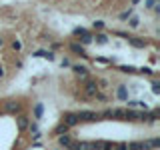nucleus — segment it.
Wrapping results in <instances>:
<instances>
[{
    "label": "nucleus",
    "instance_id": "obj_14",
    "mask_svg": "<svg viewBox=\"0 0 160 150\" xmlns=\"http://www.w3.org/2000/svg\"><path fill=\"white\" fill-rule=\"evenodd\" d=\"M116 98L122 100V102L128 100V84H118L116 86Z\"/></svg>",
    "mask_w": 160,
    "mask_h": 150
},
{
    "label": "nucleus",
    "instance_id": "obj_20",
    "mask_svg": "<svg viewBox=\"0 0 160 150\" xmlns=\"http://www.w3.org/2000/svg\"><path fill=\"white\" fill-rule=\"evenodd\" d=\"M76 42H80L84 48H86V46H90V44H92V32H88V34H84V36L76 38Z\"/></svg>",
    "mask_w": 160,
    "mask_h": 150
},
{
    "label": "nucleus",
    "instance_id": "obj_10",
    "mask_svg": "<svg viewBox=\"0 0 160 150\" xmlns=\"http://www.w3.org/2000/svg\"><path fill=\"white\" fill-rule=\"evenodd\" d=\"M44 116V104L42 102H34V106H32V116L30 118H34V122H40Z\"/></svg>",
    "mask_w": 160,
    "mask_h": 150
},
{
    "label": "nucleus",
    "instance_id": "obj_17",
    "mask_svg": "<svg viewBox=\"0 0 160 150\" xmlns=\"http://www.w3.org/2000/svg\"><path fill=\"white\" fill-rule=\"evenodd\" d=\"M118 72H122V74H138V68L132 66V64H120Z\"/></svg>",
    "mask_w": 160,
    "mask_h": 150
},
{
    "label": "nucleus",
    "instance_id": "obj_35",
    "mask_svg": "<svg viewBox=\"0 0 160 150\" xmlns=\"http://www.w3.org/2000/svg\"><path fill=\"white\" fill-rule=\"evenodd\" d=\"M160 0H144V8L146 10H152L154 8V4H158Z\"/></svg>",
    "mask_w": 160,
    "mask_h": 150
},
{
    "label": "nucleus",
    "instance_id": "obj_2",
    "mask_svg": "<svg viewBox=\"0 0 160 150\" xmlns=\"http://www.w3.org/2000/svg\"><path fill=\"white\" fill-rule=\"evenodd\" d=\"M82 82V100H92L98 92V84H96V78H84L80 80Z\"/></svg>",
    "mask_w": 160,
    "mask_h": 150
},
{
    "label": "nucleus",
    "instance_id": "obj_21",
    "mask_svg": "<svg viewBox=\"0 0 160 150\" xmlns=\"http://www.w3.org/2000/svg\"><path fill=\"white\" fill-rule=\"evenodd\" d=\"M92 100H96V102H100V104H106L110 98H108V94H106V92H102V90H98V92H96V96H94Z\"/></svg>",
    "mask_w": 160,
    "mask_h": 150
},
{
    "label": "nucleus",
    "instance_id": "obj_30",
    "mask_svg": "<svg viewBox=\"0 0 160 150\" xmlns=\"http://www.w3.org/2000/svg\"><path fill=\"white\" fill-rule=\"evenodd\" d=\"M150 86H152V94H160V80L158 78H152V84H150Z\"/></svg>",
    "mask_w": 160,
    "mask_h": 150
},
{
    "label": "nucleus",
    "instance_id": "obj_40",
    "mask_svg": "<svg viewBox=\"0 0 160 150\" xmlns=\"http://www.w3.org/2000/svg\"><path fill=\"white\" fill-rule=\"evenodd\" d=\"M30 136H32V140H34V142H36V140H40V138H42V132H40V130H38V132L30 134Z\"/></svg>",
    "mask_w": 160,
    "mask_h": 150
},
{
    "label": "nucleus",
    "instance_id": "obj_29",
    "mask_svg": "<svg viewBox=\"0 0 160 150\" xmlns=\"http://www.w3.org/2000/svg\"><path fill=\"white\" fill-rule=\"evenodd\" d=\"M96 84H98V90H106L110 86L108 78H96Z\"/></svg>",
    "mask_w": 160,
    "mask_h": 150
},
{
    "label": "nucleus",
    "instance_id": "obj_26",
    "mask_svg": "<svg viewBox=\"0 0 160 150\" xmlns=\"http://www.w3.org/2000/svg\"><path fill=\"white\" fill-rule=\"evenodd\" d=\"M128 26H130V28H138V26H140V18L136 16V14H132V16L128 18Z\"/></svg>",
    "mask_w": 160,
    "mask_h": 150
},
{
    "label": "nucleus",
    "instance_id": "obj_6",
    "mask_svg": "<svg viewBox=\"0 0 160 150\" xmlns=\"http://www.w3.org/2000/svg\"><path fill=\"white\" fill-rule=\"evenodd\" d=\"M126 42H128L132 48H136V50H144V48H148V40H146V38H142V36H134V34H128Z\"/></svg>",
    "mask_w": 160,
    "mask_h": 150
},
{
    "label": "nucleus",
    "instance_id": "obj_42",
    "mask_svg": "<svg viewBox=\"0 0 160 150\" xmlns=\"http://www.w3.org/2000/svg\"><path fill=\"white\" fill-rule=\"evenodd\" d=\"M4 46H6V38L0 36V48H4Z\"/></svg>",
    "mask_w": 160,
    "mask_h": 150
},
{
    "label": "nucleus",
    "instance_id": "obj_4",
    "mask_svg": "<svg viewBox=\"0 0 160 150\" xmlns=\"http://www.w3.org/2000/svg\"><path fill=\"white\" fill-rule=\"evenodd\" d=\"M32 122V118H30V114L28 112H20L16 114V128H18V132L20 134H24L28 130V124Z\"/></svg>",
    "mask_w": 160,
    "mask_h": 150
},
{
    "label": "nucleus",
    "instance_id": "obj_27",
    "mask_svg": "<svg viewBox=\"0 0 160 150\" xmlns=\"http://www.w3.org/2000/svg\"><path fill=\"white\" fill-rule=\"evenodd\" d=\"M132 14H134V6H130L128 10H124V12H120V14H118V18H120V20H128L130 16H132Z\"/></svg>",
    "mask_w": 160,
    "mask_h": 150
},
{
    "label": "nucleus",
    "instance_id": "obj_37",
    "mask_svg": "<svg viewBox=\"0 0 160 150\" xmlns=\"http://www.w3.org/2000/svg\"><path fill=\"white\" fill-rule=\"evenodd\" d=\"M140 150H152V148H150V142H148V140H140Z\"/></svg>",
    "mask_w": 160,
    "mask_h": 150
},
{
    "label": "nucleus",
    "instance_id": "obj_36",
    "mask_svg": "<svg viewBox=\"0 0 160 150\" xmlns=\"http://www.w3.org/2000/svg\"><path fill=\"white\" fill-rule=\"evenodd\" d=\"M60 66H62V68H70V66H72L70 58H62V60H60Z\"/></svg>",
    "mask_w": 160,
    "mask_h": 150
},
{
    "label": "nucleus",
    "instance_id": "obj_38",
    "mask_svg": "<svg viewBox=\"0 0 160 150\" xmlns=\"http://www.w3.org/2000/svg\"><path fill=\"white\" fill-rule=\"evenodd\" d=\"M112 34H116V36H122L124 40L128 38V32H124V30H112Z\"/></svg>",
    "mask_w": 160,
    "mask_h": 150
},
{
    "label": "nucleus",
    "instance_id": "obj_5",
    "mask_svg": "<svg viewBox=\"0 0 160 150\" xmlns=\"http://www.w3.org/2000/svg\"><path fill=\"white\" fill-rule=\"evenodd\" d=\"M60 122H64L68 128H76L78 124H80L76 112H72V110H66V112H62V116H60Z\"/></svg>",
    "mask_w": 160,
    "mask_h": 150
},
{
    "label": "nucleus",
    "instance_id": "obj_9",
    "mask_svg": "<svg viewBox=\"0 0 160 150\" xmlns=\"http://www.w3.org/2000/svg\"><path fill=\"white\" fill-rule=\"evenodd\" d=\"M32 58H46L48 62H54V60H56V54H54L52 50L40 48V50H34V52H32Z\"/></svg>",
    "mask_w": 160,
    "mask_h": 150
},
{
    "label": "nucleus",
    "instance_id": "obj_15",
    "mask_svg": "<svg viewBox=\"0 0 160 150\" xmlns=\"http://www.w3.org/2000/svg\"><path fill=\"white\" fill-rule=\"evenodd\" d=\"M70 130H72V128H68L64 122H58L56 126H54V130H52V136H62V134H70Z\"/></svg>",
    "mask_w": 160,
    "mask_h": 150
},
{
    "label": "nucleus",
    "instance_id": "obj_24",
    "mask_svg": "<svg viewBox=\"0 0 160 150\" xmlns=\"http://www.w3.org/2000/svg\"><path fill=\"white\" fill-rule=\"evenodd\" d=\"M138 74H146V76L156 78V70H154V68H150V66H142V68H138Z\"/></svg>",
    "mask_w": 160,
    "mask_h": 150
},
{
    "label": "nucleus",
    "instance_id": "obj_43",
    "mask_svg": "<svg viewBox=\"0 0 160 150\" xmlns=\"http://www.w3.org/2000/svg\"><path fill=\"white\" fill-rule=\"evenodd\" d=\"M130 2H132V6H138V4L142 2V0H130Z\"/></svg>",
    "mask_w": 160,
    "mask_h": 150
},
{
    "label": "nucleus",
    "instance_id": "obj_18",
    "mask_svg": "<svg viewBox=\"0 0 160 150\" xmlns=\"http://www.w3.org/2000/svg\"><path fill=\"white\" fill-rule=\"evenodd\" d=\"M22 48H24L22 40H18V38H12V40H10V50H12V52L20 54V52H22Z\"/></svg>",
    "mask_w": 160,
    "mask_h": 150
},
{
    "label": "nucleus",
    "instance_id": "obj_31",
    "mask_svg": "<svg viewBox=\"0 0 160 150\" xmlns=\"http://www.w3.org/2000/svg\"><path fill=\"white\" fill-rule=\"evenodd\" d=\"M116 142L114 140H102V150H114Z\"/></svg>",
    "mask_w": 160,
    "mask_h": 150
},
{
    "label": "nucleus",
    "instance_id": "obj_11",
    "mask_svg": "<svg viewBox=\"0 0 160 150\" xmlns=\"http://www.w3.org/2000/svg\"><path fill=\"white\" fill-rule=\"evenodd\" d=\"M108 42H110V38H108V34H106V32H96V34H92V44H98V46H106Z\"/></svg>",
    "mask_w": 160,
    "mask_h": 150
},
{
    "label": "nucleus",
    "instance_id": "obj_32",
    "mask_svg": "<svg viewBox=\"0 0 160 150\" xmlns=\"http://www.w3.org/2000/svg\"><path fill=\"white\" fill-rule=\"evenodd\" d=\"M148 142H150V148H152V150H158V148H160V138H158V136L148 138Z\"/></svg>",
    "mask_w": 160,
    "mask_h": 150
},
{
    "label": "nucleus",
    "instance_id": "obj_33",
    "mask_svg": "<svg viewBox=\"0 0 160 150\" xmlns=\"http://www.w3.org/2000/svg\"><path fill=\"white\" fill-rule=\"evenodd\" d=\"M128 150H140V140H132V142H126Z\"/></svg>",
    "mask_w": 160,
    "mask_h": 150
},
{
    "label": "nucleus",
    "instance_id": "obj_39",
    "mask_svg": "<svg viewBox=\"0 0 160 150\" xmlns=\"http://www.w3.org/2000/svg\"><path fill=\"white\" fill-rule=\"evenodd\" d=\"M114 150H128V146H126V142H116Z\"/></svg>",
    "mask_w": 160,
    "mask_h": 150
},
{
    "label": "nucleus",
    "instance_id": "obj_3",
    "mask_svg": "<svg viewBox=\"0 0 160 150\" xmlns=\"http://www.w3.org/2000/svg\"><path fill=\"white\" fill-rule=\"evenodd\" d=\"M76 116H78V122H80V124L100 122V112H98V110H78Z\"/></svg>",
    "mask_w": 160,
    "mask_h": 150
},
{
    "label": "nucleus",
    "instance_id": "obj_13",
    "mask_svg": "<svg viewBox=\"0 0 160 150\" xmlns=\"http://www.w3.org/2000/svg\"><path fill=\"white\" fill-rule=\"evenodd\" d=\"M122 122H138V110L136 108H126L124 110V120Z\"/></svg>",
    "mask_w": 160,
    "mask_h": 150
},
{
    "label": "nucleus",
    "instance_id": "obj_22",
    "mask_svg": "<svg viewBox=\"0 0 160 150\" xmlns=\"http://www.w3.org/2000/svg\"><path fill=\"white\" fill-rule=\"evenodd\" d=\"M90 30L88 28H84V26H76V28H72V36L74 38H80V36H84V34H88Z\"/></svg>",
    "mask_w": 160,
    "mask_h": 150
},
{
    "label": "nucleus",
    "instance_id": "obj_25",
    "mask_svg": "<svg viewBox=\"0 0 160 150\" xmlns=\"http://www.w3.org/2000/svg\"><path fill=\"white\" fill-rule=\"evenodd\" d=\"M100 120H112V108L106 106L104 110H100Z\"/></svg>",
    "mask_w": 160,
    "mask_h": 150
},
{
    "label": "nucleus",
    "instance_id": "obj_8",
    "mask_svg": "<svg viewBox=\"0 0 160 150\" xmlns=\"http://www.w3.org/2000/svg\"><path fill=\"white\" fill-rule=\"evenodd\" d=\"M70 70H72L74 76H78L80 80H84V78L90 76V68L86 66V64H72V66H70Z\"/></svg>",
    "mask_w": 160,
    "mask_h": 150
},
{
    "label": "nucleus",
    "instance_id": "obj_16",
    "mask_svg": "<svg viewBox=\"0 0 160 150\" xmlns=\"http://www.w3.org/2000/svg\"><path fill=\"white\" fill-rule=\"evenodd\" d=\"M72 138H74L72 134H62V136H56V140H58V146L66 150V148L70 146V142H72Z\"/></svg>",
    "mask_w": 160,
    "mask_h": 150
},
{
    "label": "nucleus",
    "instance_id": "obj_1",
    "mask_svg": "<svg viewBox=\"0 0 160 150\" xmlns=\"http://www.w3.org/2000/svg\"><path fill=\"white\" fill-rule=\"evenodd\" d=\"M0 112L10 114V116H16V114L24 112V102H22L20 98H8V100H4V102H2Z\"/></svg>",
    "mask_w": 160,
    "mask_h": 150
},
{
    "label": "nucleus",
    "instance_id": "obj_41",
    "mask_svg": "<svg viewBox=\"0 0 160 150\" xmlns=\"http://www.w3.org/2000/svg\"><path fill=\"white\" fill-rule=\"evenodd\" d=\"M4 76H6V68L0 66V78H4Z\"/></svg>",
    "mask_w": 160,
    "mask_h": 150
},
{
    "label": "nucleus",
    "instance_id": "obj_19",
    "mask_svg": "<svg viewBox=\"0 0 160 150\" xmlns=\"http://www.w3.org/2000/svg\"><path fill=\"white\" fill-rule=\"evenodd\" d=\"M124 110H126V108H122V106L112 108V120H116V122H122V120H124Z\"/></svg>",
    "mask_w": 160,
    "mask_h": 150
},
{
    "label": "nucleus",
    "instance_id": "obj_12",
    "mask_svg": "<svg viewBox=\"0 0 160 150\" xmlns=\"http://www.w3.org/2000/svg\"><path fill=\"white\" fill-rule=\"evenodd\" d=\"M82 150H102V140H82Z\"/></svg>",
    "mask_w": 160,
    "mask_h": 150
},
{
    "label": "nucleus",
    "instance_id": "obj_28",
    "mask_svg": "<svg viewBox=\"0 0 160 150\" xmlns=\"http://www.w3.org/2000/svg\"><path fill=\"white\" fill-rule=\"evenodd\" d=\"M66 150H82V140L72 138V142H70V146H68Z\"/></svg>",
    "mask_w": 160,
    "mask_h": 150
},
{
    "label": "nucleus",
    "instance_id": "obj_34",
    "mask_svg": "<svg viewBox=\"0 0 160 150\" xmlns=\"http://www.w3.org/2000/svg\"><path fill=\"white\" fill-rule=\"evenodd\" d=\"M38 130H40V126H38V122H30V124H28V130H26V132H30V134H34V132H38Z\"/></svg>",
    "mask_w": 160,
    "mask_h": 150
},
{
    "label": "nucleus",
    "instance_id": "obj_23",
    "mask_svg": "<svg viewBox=\"0 0 160 150\" xmlns=\"http://www.w3.org/2000/svg\"><path fill=\"white\" fill-rule=\"evenodd\" d=\"M104 28H106V22H104V20H94V22H92V30H94V32H104Z\"/></svg>",
    "mask_w": 160,
    "mask_h": 150
},
{
    "label": "nucleus",
    "instance_id": "obj_7",
    "mask_svg": "<svg viewBox=\"0 0 160 150\" xmlns=\"http://www.w3.org/2000/svg\"><path fill=\"white\" fill-rule=\"evenodd\" d=\"M68 50H70L72 54H76V56H80V58H88V52H86V48H84L80 42H76V40L68 42Z\"/></svg>",
    "mask_w": 160,
    "mask_h": 150
}]
</instances>
